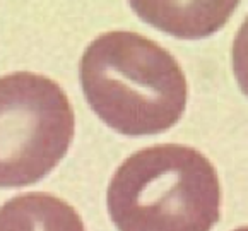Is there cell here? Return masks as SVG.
I'll return each mask as SVG.
<instances>
[{
	"label": "cell",
	"mask_w": 248,
	"mask_h": 231,
	"mask_svg": "<svg viewBox=\"0 0 248 231\" xmlns=\"http://www.w3.org/2000/svg\"><path fill=\"white\" fill-rule=\"evenodd\" d=\"M79 79L91 110L124 136H156L185 113L188 86L180 63L134 31L94 38L80 57Z\"/></svg>",
	"instance_id": "obj_1"
},
{
	"label": "cell",
	"mask_w": 248,
	"mask_h": 231,
	"mask_svg": "<svg viewBox=\"0 0 248 231\" xmlns=\"http://www.w3.org/2000/svg\"><path fill=\"white\" fill-rule=\"evenodd\" d=\"M106 205L118 231H211L221 214V185L201 151L156 144L118 166Z\"/></svg>",
	"instance_id": "obj_2"
},
{
	"label": "cell",
	"mask_w": 248,
	"mask_h": 231,
	"mask_svg": "<svg viewBox=\"0 0 248 231\" xmlns=\"http://www.w3.org/2000/svg\"><path fill=\"white\" fill-rule=\"evenodd\" d=\"M76 118L65 91L50 77H0V188L38 184L65 158Z\"/></svg>",
	"instance_id": "obj_3"
},
{
	"label": "cell",
	"mask_w": 248,
	"mask_h": 231,
	"mask_svg": "<svg viewBox=\"0 0 248 231\" xmlns=\"http://www.w3.org/2000/svg\"><path fill=\"white\" fill-rule=\"evenodd\" d=\"M135 14L178 38H204L221 30L238 2H132Z\"/></svg>",
	"instance_id": "obj_4"
},
{
	"label": "cell",
	"mask_w": 248,
	"mask_h": 231,
	"mask_svg": "<svg viewBox=\"0 0 248 231\" xmlns=\"http://www.w3.org/2000/svg\"><path fill=\"white\" fill-rule=\"evenodd\" d=\"M0 231H86L79 213L43 192L12 197L0 207Z\"/></svg>",
	"instance_id": "obj_5"
},
{
	"label": "cell",
	"mask_w": 248,
	"mask_h": 231,
	"mask_svg": "<svg viewBox=\"0 0 248 231\" xmlns=\"http://www.w3.org/2000/svg\"><path fill=\"white\" fill-rule=\"evenodd\" d=\"M231 60H233V74L240 89L248 96V15L240 26L231 48Z\"/></svg>",
	"instance_id": "obj_6"
},
{
	"label": "cell",
	"mask_w": 248,
	"mask_h": 231,
	"mask_svg": "<svg viewBox=\"0 0 248 231\" xmlns=\"http://www.w3.org/2000/svg\"><path fill=\"white\" fill-rule=\"evenodd\" d=\"M233 231H248V226H241V228H236V230Z\"/></svg>",
	"instance_id": "obj_7"
}]
</instances>
